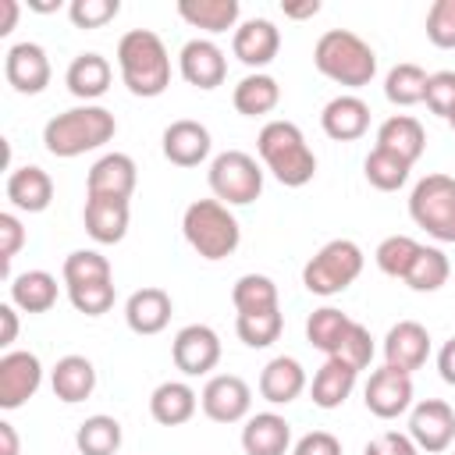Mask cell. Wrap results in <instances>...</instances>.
Wrapping results in <instances>:
<instances>
[{"label":"cell","instance_id":"cell-32","mask_svg":"<svg viewBox=\"0 0 455 455\" xmlns=\"http://www.w3.org/2000/svg\"><path fill=\"white\" fill-rule=\"evenodd\" d=\"M231 103H235V110H238L242 117H263V114H270V110L281 103V85H277V78L267 75V71H249V75L235 85Z\"/></svg>","mask_w":455,"mask_h":455},{"label":"cell","instance_id":"cell-36","mask_svg":"<svg viewBox=\"0 0 455 455\" xmlns=\"http://www.w3.org/2000/svg\"><path fill=\"white\" fill-rule=\"evenodd\" d=\"M427 71L419 68V64H395L391 71H387V78H384V96H387V103H395V107H416V103H423L427 100Z\"/></svg>","mask_w":455,"mask_h":455},{"label":"cell","instance_id":"cell-52","mask_svg":"<svg viewBox=\"0 0 455 455\" xmlns=\"http://www.w3.org/2000/svg\"><path fill=\"white\" fill-rule=\"evenodd\" d=\"M437 373H441L444 384L455 387V338H448V341L441 345V352H437Z\"/></svg>","mask_w":455,"mask_h":455},{"label":"cell","instance_id":"cell-40","mask_svg":"<svg viewBox=\"0 0 455 455\" xmlns=\"http://www.w3.org/2000/svg\"><path fill=\"white\" fill-rule=\"evenodd\" d=\"M64 284L68 288H78V284H96V281H114L110 277V259L96 249H75L64 256Z\"/></svg>","mask_w":455,"mask_h":455},{"label":"cell","instance_id":"cell-24","mask_svg":"<svg viewBox=\"0 0 455 455\" xmlns=\"http://www.w3.org/2000/svg\"><path fill=\"white\" fill-rule=\"evenodd\" d=\"M110 78H114V68H110V60L103 57V53H78L71 64H68V71H64V85H68V92L75 96V100H82V103H92V100H100L107 89H110Z\"/></svg>","mask_w":455,"mask_h":455},{"label":"cell","instance_id":"cell-1","mask_svg":"<svg viewBox=\"0 0 455 455\" xmlns=\"http://www.w3.org/2000/svg\"><path fill=\"white\" fill-rule=\"evenodd\" d=\"M117 135V121L107 107L100 103H78L64 114H53L43 128V146L50 156L71 160L82 153H92L100 146H107Z\"/></svg>","mask_w":455,"mask_h":455},{"label":"cell","instance_id":"cell-17","mask_svg":"<svg viewBox=\"0 0 455 455\" xmlns=\"http://www.w3.org/2000/svg\"><path fill=\"white\" fill-rule=\"evenodd\" d=\"M320 128L334 142H355L370 128V103L363 96H355V92H341V96H334V100L323 103Z\"/></svg>","mask_w":455,"mask_h":455},{"label":"cell","instance_id":"cell-38","mask_svg":"<svg viewBox=\"0 0 455 455\" xmlns=\"http://www.w3.org/2000/svg\"><path fill=\"white\" fill-rule=\"evenodd\" d=\"M448 274H451V263L448 256L437 249V245H419L409 274H405V284L412 291H437L448 284Z\"/></svg>","mask_w":455,"mask_h":455},{"label":"cell","instance_id":"cell-25","mask_svg":"<svg viewBox=\"0 0 455 455\" xmlns=\"http://www.w3.org/2000/svg\"><path fill=\"white\" fill-rule=\"evenodd\" d=\"M291 448V423L277 412H256L242 427L245 455H284Z\"/></svg>","mask_w":455,"mask_h":455},{"label":"cell","instance_id":"cell-30","mask_svg":"<svg viewBox=\"0 0 455 455\" xmlns=\"http://www.w3.org/2000/svg\"><path fill=\"white\" fill-rule=\"evenodd\" d=\"M355 380L359 373L352 366H345L341 359H331L313 373V384H309V398L316 409H341L345 398L355 391Z\"/></svg>","mask_w":455,"mask_h":455},{"label":"cell","instance_id":"cell-13","mask_svg":"<svg viewBox=\"0 0 455 455\" xmlns=\"http://www.w3.org/2000/svg\"><path fill=\"white\" fill-rule=\"evenodd\" d=\"M363 402L377 419H398L402 412L412 409V377L395 366H380L370 373L363 387Z\"/></svg>","mask_w":455,"mask_h":455},{"label":"cell","instance_id":"cell-9","mask_svg":"<svg viewBox=\"0 0 455 455\" xmlns=\"http://www.w3.org/2000/svg\"><path fill=\"white\" fill-rule=\"evenodd\" d=\"M199 409L213 423H242L252 409V387L238 373H217L199 391Z\"/></svg>","mask_w":455,"mask_h":455},{"label":"cell","instance_id":"cell-47","mask_svg":"<svg viewBox=\"0 0 455 455\" xmlns=\"http://www.w3.org/2000/svg\"><path fill=\"white\" fill-rule=\"evenodd\" d=\"M423 103L430 107V114L448 121L455 110V71H434L427 78V100Z\"/></svg>","mask_w":455,"mask_h":455},{"label":"cell","instance_id":"cell-51","mask_svg":"<svg viewBox=\"0 0 455 455\" xmlns=\"http://www.w3.org/2000/svg\"><path fill=\"white\" fill-rule=\"evenodd\" d=\"M14 338H18V306L14 302H4L0 306V345L11 352Z\"/></svg>","mask_w":455,"mask_h":455},{"label":"cell","instance_id":"cell-54","mask_svg":"<svg viewBox=\"0 0 455 455\" xmlns=\"http://www.w3.org/2000/svg\"><path fill=\"white\" fill-rule=\"evenodd\" d=\"M320 14V0H306V4H288L284 7V18H313Z\"/></svg>","mask_w":455,"mask_h":455},{"label":"cell","instance_id":"cell-43","mask_svg":"<svg viewBox=\"0 0 455 455\" xmlns=\"http://www.w3.org/2000/svg\"><path fill=\"white\" fill-rule=\"evenodd\" d=\"M121 14V0H71L68 18L75 28H103Z\"/></svg>","mask_w":455,"mask_h":455},{"label":"cell","instance_id":"cell-37","mask_svg":"<svg viewBox=\"0 0 455 455\" xmlns=\"http://www.w3.org/2000/svg\"><path fill=\"white\" fill-rule=\"evenodd\" d=\"M409 171H412V164H405L402 156H395L380 146H373L363 160V174L377 192H398L409 181Z\"/></svg>","mask_w":455,"mask_h":455},{"label":"cell","instance_id":"cell-28","mask_svg":"<svg viewBox=\"0 0 455 455\" xmlns=\"http://www.w3.org/2000/svg\"><path fill=\"white\" fill-rule=\"evenodd\" d=\"M377 146L402 156L405 164H416L427 149V132L412 114H391L380 128H377Z\"/></svg>","mask_w":455,"mask_h":455},{"label":"cell","instance_id":"cell-53","mask_svg":"<svg viewBox=\"0 0 455 455\" xmlns=\"http://www.w3.org/2000/svg\"><path fill=\"white\" fill-rule=\"evenodd\" d=\"M18 451H21V441H18L14 423L0 419V455H18Z\"/></svg>","mask_w":455,"mask_h":455},{"label":"cell","instance_id":"cell-55","mask_svg":"<svg viewBox=\"0 0 455 455\" xmlns=\"http://www.w3.org/2000/svg\"><path fill=\"white\" fill-rule=\"evenodd\" d=\"M4 7V21H0V36L14 32V21H18V0H0Z\"/></svg>","mask_w":455,"mask_h":455},{"label":"cell","instance_id":"cell-8","mask_svg":"<svg viewBox=\"0 0 455 455\" xmlns=\"http://www.w3.org/2000/svg\"><path fill=\"white\" fill-rule=\"evenodd\" d=\"M206 181L213 199H220L224 206H249L263 192V167L245 149H224L210 160Z\"/></svg>","mask_w":455,"mask_h":455},{"label":"cell","instance_id":"cell-22","mask_svg":"<svg viewBox=\"0 0 455 455\" xmlns=\"http://www.w3.org/2000/svg\"><path fill=\"white\" fill-rule=\"evenodd\" d=\"M171 313H174V302L164 288H139L124 302V323H128V331H135L142 338L160 334L171 323Z\"/></svg>","mask_w":455,"mask_h":455},{"label":"cell","instance_id":"cell-12","mask_svg":"<svg viewBox=\"0 0 455 455\" xmlns=\"http://www.w3.org/2000/svg\"><path fill=\"white\" fill-rule=\"evenodd\" d=\"M43 384V363L28 348H11L0 355V409H21Z\"/></svg>","mask_w":455,"mask_h":455},{"label":"cell","instance_id":"cell-23","mask_svg":"<svg viewBox=\"0 0 455 455\" xmlns=\"http://www.w3.org/2000/svg\"><path fill=\"white\" fill-rule=\"evenodd\" d=\"M4 192H7V199H11L14 210H21V213H43L53 203V178L43 167L25 164V167H14L7 174Z\"/></svg>","mask_w":455,"mask_h":455},{"label":"cell","instance_id":"cell-48","mask_svg":"<svg viewBox=\"0 0 455 455\" xmlns=\"http://www.w3.org/2000/svg\"><path fill=\"white\" fill-rule=\"evenodd\" d=\"M21 245H25V228H21V220H18V213H0V267H4V274H11V259L21 252Z\"/></svg>","mask_w":455,"mask_h":455},{"label":"cell","instance_id":"cell-56","mask_svg":"<svg viewBox=\"0 0 455 455\" xmlns=\"http://www.w3.org/2000/svg\"><path fill=\"white\" fill-rule=\"evenodd\" d=\"M28 7H36V11H43V14H46V11H57L60 4H32V0H28Z\"/></svg>","mask_w":455,"mask_h":455},{"label":"cell","instance_id":"cell-39","mask_svg":"<svg viewBox=\"0 0 455 455\" xmlns=\"http://www.w3.org/2000/svg\"><path fill=\"white\" fill-rule=\"evenodd\" d=\"M231 302L238 313H267L277 306V284L267 274H242L231 288Z\"/></svg>","mask_w":455,"mask_h":455},{"label":"cell","instance_id":"cell-11","mask_svg":"<svg viewBox=\"0 0 455 455\" xmlns=\"http://www.w3.org/2000/svg\"><path fill=\"white\" fill-rule=\"evenodd\" d=\"M171 359L185 377H203L220 363V334L210 323H185L171 341Z\"/></svg>","mask_w":455,"mask_h":455},{"label":"cell","instance_id":"cell-15","mask_svg":"<svg viewBox=\"0 0 455 455\" xmlns=\"http://www.w3.org/2000/svg\"><path fill=\"white\" fill-rule=\"evenodd\" d=\"M178 71H181V78L188 82V85H196V89H217L220 82H224V75H228V57H224V50L213 43V39H188L185 46H181V53H178Z\"/></svg>","mask_w":455,"mask_h":455},{"label":"cell","instance_id":"cell-21","mask_svg":"<svg viewBox=\"0 0 455 455\" xmlns=\"http://www.w3.org/2000/svg\"><path fill=\"white\" fill-rule=\"evenodd\" d=\"M85 231L92 242L100 245H117L128 235V220H132V206L128 199H110V196H85V210H82Z\"/></svg>","mask_w":455,"mask_h":455},{"label":"cell","instance_id":"cell-2","mask_svg":"<svg viewBox=\"0 0 455 455\" xmlns=\"http://www.w3.org/2000/svg\"><path fill=\"white\" fill-rule=\"evenodd\" d=\"M117 71L132 96L153 100L171 85V57L153 28H132L117 39Z\"/></svg>","mask_w":455,"mask_h":455},{"label":"cell","instance_id":"cell-34","mask_svg":"<svg viewBox=\"0 0 455 455\" xmlns=\"http://www.w3.org/2000/svg\"><path fill=\"white\" fill-rule=\"evenodd\" d=\"M352 323H355V320H352L348 313H341V309H334V306H320V309H313L309 320H306V341H309L313 348H320L323 355H334Z\"/></svg>","mask_w":455,"mask_h":455},{"label":"cell","instance_id":"cell-46","mask_svg":"<svg viewBox=\"0 0 455 455\" xmlns=\"http://www.w3.org/2000/svg\"><path fill=\"white\" fill-rule=\"evenodd\" d=\"M68 299L78 313L85 316H103L114 306V281H96V284H78L68 288Z\"/></svg>","mask_w":455,"mask_h":455},{"label":"cell","instance_id":"cell-27","mask_svg":"<svg viewBox=\"0 0 455 455\" xmlns=\"http://www.w3.org/2000/svg\"><path fill=\"white\" fill-rule=\"evenodd\" d=\"M196 409H199V395L185 380H164L149 395V416L160 427H181L196 416Z\"/></svg>","mask_w":455,"mask_h":455},{"label":"cell","instance_id":"cell-45","mask_svg":"<svg viewBox=\"0 0 455 455\" xmlns=\"http://www.w3.org/2000/svg\"><path fill=\"white\" fill-rule=\"evenodd\" d=\"M427 39L437 50H455V0H434L427 11Z\"/></svg>","mask_w":455,"mask_h":455},{"label":"cell","instance_id":"cell-14","mask_svg":"<svg viewBox=\"0 0 455 455\" xmlns=\"http://www.w3.org/2000/svg\"><path fill=\"white\" fill-rule=\"evenodd\" d=\"M4 75H7V85L21 96H36L50 85V57L39 43H14L4 57Z\"/></svg>","mask_w":455,"mask_h":455},{"label":"cell","instance_id":"cell-20","mask_svg":"<svg viewBox=\"0 0 455 455\" xmlns=\"http://www.w3.org/2000/svg\"><path fill=\"white\" fill-rule=\"evenodd\" d=\"M231 50H235V57L245 64V68H267L274 57H277V50H281V32H277V25L270 21V18H249V21H242L238 28H235V36H231Z\"/></svg>","mask_w":455,"mask_h":455},{"label":"cell","instance_id":"cell-26","mask_svg":"<svg viewBox=\"0 0 455 455\" xmlns=\"http://www.w3.org/2000/svg\"><path fill=\"white\" fill-rule=\"evenodd\" d=\"M306 391V370L299 359L291 355H274L263 370H259V395L270 405H288Z\"/></svg>","mask_w":455,"mask_h":455},{"label":"cell","instance_id":"cell-44","mask_svg":"<svg viewBox=\"0 0 455 455\" xmlns=\"http://www.w3.org/2000/svg\"><path fill=\"white\" fill-rule=\"evenodd\" d=\"M331 359H341V363H345V366H352L355 373H359V370H366V366L373 363V338H370V331L355 320V323L348 327L345 341L338 345V352H334Z\"/></svg>","mask_w":455,"mask_h":455},{"label":"cell","instance_id":"cell-50","mask_svg":"<svg viewBox=\"0 0 455 455\" xmlns=\"http://www.w3.org/2000/svg\"><path fill=\"white\" fill-rule=\"evenodd\" d=\"M291 455H341V441L331 430H309L295 441Z\"/></svg>","mask_w":455,"mask_h":455},{"label":"cell","instance_id":"cell-35","mask_svg":"<svg viewBox=\"0 0 455 455\" xmlns=\"http://www.w3.org/2000/svg\"><path fill=\"white\" fill-rule=\"evenodd\" d=\"M75 448L82 455H117L121 448V423L107 412H96L78 423L75 430Z\"/></svg>","mask_w":455,"mask_h":455},{"label":"cell","instance_id":"cell-29","mask_svg":"<svg viewBox=\"0 0 455 455\" xmlns=\"http://www.w3.org/2000/svg\"><path fill=\"white\" fill-rule=\"evenodd\" d=\"M50 387L68 405L85 402L96 391V366L85 355H60L57 366L50 370Z\"/></svg>","mask_w":455,"mask_h":455},{"label":"cell","instance_id":"cell-19","mask_svg":"<svg viewBox=\"0 0 455 455\" xmlns=\"http://www.w3.org/2000/svg\"><path fill=\"white\" fill-rule=\"evenodd\" d=\"M139 181V167L128 153H103L85 178V196H110V199H132Z\"/></svg>","mask_w":455,"mask_h":455},{"label":"cell","instance_id":"cell-7","mask_svg":"<svg viewBox=\"0 0 455 455\" xmlns=\"http://www.w3.org/2000/svg\"><path fill=\"white\" fill-rule=\"evenodd\" d=\"M409 217L437 242H455V178L427 174L409 192Z\"/></svg>","mask_w":455,"mask_h":455},{"label":"cell","instance_id":"cell-4","mask_svg":"<svg viewBox=\"0 0 455 455\" xmlns=\"http://www.w3.org/2000/svg\"><path fill=\"white\" fill-rule=\"evenodd\" d=\"M313 64L323 78H331L345 89H363L377 75L373 46L363 36H355L352 28H327L313 46Z\"/></svg>","mask_w":455,"mask_h":455},{"label":"cell","instance_id":"cell-31","mask_svg":"<svg viewBox=\"0 0 455 455\" xmlns=\"http://www.w3.org/2000/svg\"><path fill=\"white\" fill-rule=\"evenodd\" d=\"M178 14L192 28H203L210 36H220L228 28H238L242 4L238 0H178Z\"/></svg>","mask_w":455,"mask_h":455},{"label":"cell","instance_id":"cell-6","mask_svg":"<svg viewBox=\"0 0 455 455\" xmlns=\"http://www.w3.org/2000/svg\"><path fill=\"white\" fill-rule=\"evenodd\" d=\"M363 263H366V256L352 238H331L302 267V284H306V291L331 299V295L345 291L363 274Z\"/></svg>","mask_w":455,"mask_h":455},{"label":"cell","instance_id":"cell-5","mask_svg":"<svg viewBox=\"0 0 455 455\" xmlns=\"http://www.w3.org/2000/svg\"><path fill=\"white\" fill-rule=\"evenodd\" d=\"M181 235L192 245V252L210 259V263L213 259H228L242 242V228H238L235 213L220 199L188 203L185 213H181Z\"/></svg>","mask_w":455,"mask_h":455},{"label":"cell","instance_id":"cell-18","mask_svg":"<svg viewBox=\"0 0 455 455\" xmlns=\"http://www.w3.org/2000/svg\"><path fill=\"white\" fill-rule=\"evenodd\" d=\"M164 156L174 164V167H199L210 149H213V139H210V128L192 121V117H178L164 128Z\"/></svg>","mask_w":455,"mask_h":455},{"label":"cell","instance_id":"cell-10","mask_svg":"<svg viewBox=\"0 0 455 455\" xmlns=\"http://www.w3.org/2000/svg\"><path fill=\"white\" fill-rule=\"evenodd\" d=\"M409 437L419 451L437 455L448 451L455 441V409L441 398H423L409 409Z\"/></svg>","mask_w":455,"mask_h":455},{"label":"cell","instance_id":"cell-3","mask_svg":"<svg viewBox=\"0 0 455 455\" xmlns=\"http://www.w3.org/2000/svg\"><path fill=\"white\" fill-rule=\"evenodd\" d=\"M256 149H259L263 167L284 188H302L316 174V153L309 149V142L295 121H284V117L267 121L256 135Z\"/></svg>","mask_w":455,"mask_h":455},{"label":"cell","instance_id":"cell-16","mask_svg":"<svg viewBox=\"0 0 455 455\" xmlns=\"http://www.w3.org/2000/svg\"><path fill=\"white\" fill-rule=\"evenodd\" d=\"M430 359V331L416 320H398L384 334V366H395L402 373H416Z\"/></svg>","mask_w":455,"mask_h":455},{"label":"cell","instance_id":"cell-49","mask_svg":"<svg viewBox=\"0 0 455 455\" xmlns=\"http://www.w3.org/2000/svg\"><path fill=\"white\" fill-rule=\"evenodd\" d=\"M363 455H419V448H416V441H412L409 434H402V430H380L377 437L366 441Z\"/></svg>","mask_w":455,"mask_h":455},{"label":"cell","instance_id":"cell-57","mask_svg":"<svg viewBox=\"0 0 455 455\" xmlns=\"http://www.w3.org/2000/svg\"><path fill=\"white\" fill-rule=\"evenodd\" d=\"M448 124H451V132H455V110H451V117H448Z\"/></svg>","mask_w":455,"mask_h":455},{"label":"cell","instance_id":"cell-33","mask_svg":"<svg viewBox=\"0 0 455 455\" xmlns=\"http://www.w3.org/2000/svg\"><path fill=\"white\" fill-rule=\"evenodd\" d=\"M11 302L21 313H46L57 302V277L50 270H25L11 277Z\"/></svg>","mask_w":455,"mask_h":455},{"label":"cell","instance_id":"cell-58","mask_svg":"<svg viewBox=\"0 0 455 455\" xmlns=\"http://www.w3.org/2000/svg\"><path fill=\"white\" fill-rule=\"evenodd\" d=\"M451 455H455V451H451Z\"/></svg>","mask_w":455,"mask_h":455},{"label":"cell","instance_id":"cell-42","mask_svg":"<svg viewBox=\"0 0 455 455\" xmlns=\"http://www.w3.org/2000/svg\"><path fill=\"white\" fill-rule=\"evenodd\" d=\"M416 252H419V242H416V238H409V235H387V238L377 245L373 259H377L380 274L405 281V274H409V267H412Z\"/></svg>","mask_w":455,"mask_h":455},{"label":"cell","instance_id":"cell-41","mask_svg":"<svg viewBox=\"0 0 455 455\" xmlns=\"http://www.w3.org/2000/svg\"><path fill=\"white\" fill-rule=\"evenodd\" d=\"M235 331L249 348H267L281 338L284 331V316L281 309H267V313H238L235 316Z\"/></svg>","mask_w":455,"mask_h":455}]
</instances>
